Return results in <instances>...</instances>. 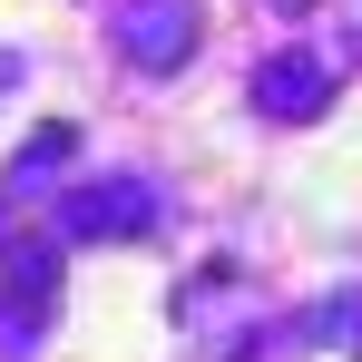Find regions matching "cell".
Listing matches in <instances>:
<instances>
[{"instance_id":"6da1fadb","label":"cell","mask_w":362,"mask_h":362,"mask_svg":"<svg viewBox=\"0 0 362 362\" xmlns=\"http://www.w3.org/2000/svg\"><path fill=\"white\" fill-rule=\"evenodd\" d=\"M157 226V196L137 177H98V186H69L59 196V245H127Z\"/></svg>"},{"instance_id":"7a4b0ae2","label":"cell","mask_w":362,"mask_h":362,"mask_svg":"<svg viewBox=\"0 0 362 362\" xmlns=\"http://www.w3.org/2000/svg\"><path fill=\"white\" fill-rule=\"evenodd\" d=\"M49 303H59V245H0V333H10V353L40 343Z\"/></svg>"},{"instance_id":"3957f363","label":"cell","mask_w":362,"mask_h":362,"mask_svg":"<svg viewBox=\"0 0 362 362\" xmlns=\"http://www.w3.org/2000/svg\"><path fill=\"white\" fill-rule=\"evenodd\" d=\"M118 49L137 69H186L196 59V0H127V20H118Z\"/></svg>"},{"instance_id":"277c9868","label":"cell","mask_w":362,"mask_h":362,"mask_svg":"<svg viewBox=\"0 0 362 362\" xmlns=\"http://www.w3.org/2000/svg\"><path fill=\"white\" fill-rule=\"evenodd\" d=\"M323 98H333V69L313 59V49H274V59L255 69V108L264 118H323Z\"/></svg>"},{"instance_id":"5b68a950","label":"cell","mask_w":362,"mask_h":362,"mask_svg":"<svg viewBox=\"0 0 362 362\" xmlns=\"http://www.w3.org/2000/svg\"><path fill=\"white\" fill-rule=\"evenodd\" d=\"M294 333H313V343H333V353H362V294H333V303H313Z\"/></svg>"},{"instance_id":"8992f818","label":"cell","mask_w":362,"mask_h":362,"mask_svg":"<svg viewBox=\"0 0 362 362\" xmlns=\"http://www.w3.org/2000/svg\"><path fill=\"white\" fill-rule=\"evenodd\" d=\"M69 147H78V127H40V137L20 147V167H10V186H30V177H40V167H59Z\"/></svg>"},{"instance_id":"52a82bcc","label":"cell","mask_w":362,"mask_h":362,"mask_svg":"<svg viewBox=\"0 0 362 362\" xmlns=\"http://www.w3.org/2000/svg\"><path fill=\"white\" fill-rule=\"evenodd\" d=\"M274 10H284V20H294V10H313V0H274Z\"/></svg>"},{"instance_id":"ba28073f","label":"cell","mask_w":362,"mask_h":362,"mask_svg":"<svg viewBox=\"0 0 362 362\" xmlns=\"http://www.w3.org/2000/svg\"><path fill=\"white\" fill-rule=\"evenodd\" d=\"M0 245H10V206H0Z\"/></svg>"}]
</instances>
